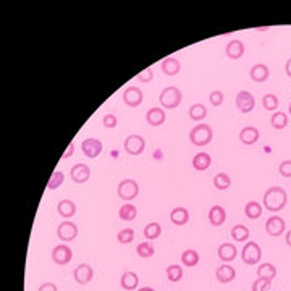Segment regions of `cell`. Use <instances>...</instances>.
<instances>
[{"mask_svg":"<svg viewBox=\"0 0 291 291\" xmlns=\"http://www.w3.org/2000/svg\"><path fill=\"white\" fill-rule=\"evenodd\" d=\"M215 277H217V280L220 281V283H230V281H233L236 278V270L232 266H227V264H225V266L217 267Z\"/></svg>","mask_w":291,"mask_h":291,"instance_id":"obj_22","label":"cell"},{"mask_svg":"<svg viewBox=\"0 0 291 291\" xmlns=\"http://www.w3.org/2000/svg\"><path fill=\"white\" fill-rule=\"evenodd\" d=\"M181 70V63L178 58L175 57H167L162 61V73L167 76H176Z\"/></svg>","mask_w":291,"mask_h":291,"instance_id":"obj_21","label":"cell"},{"mask_svg":"<svg viewBox=\"0 0 291 291\" xmlns=\"http://www.w3.org/2000/svg\"><path fill=\"white\" fill-rule=\"evenodd\" d=\"M117 240L121 244H130L131 241L135 240V230H133V228H123V230L118 232Z\"/></svg>","mask_w":291,"mask_h":291,"instance_id":"obj_40","label":"cell"},{"mask_svg":"<svg viewBox=\"0 0 291 291\" xmlns=\"http://www.w3.org/2000/svg\"><path fill=\"white\" fill-rule=\"evenodd\" d=\"M278 172L285 178H291V160H283L278 165Z\"/></svg>","mask_w":291,"mask_h":291,"instance_id":"obj_44","label":"cell"},{"mask_svg":"<svg viewBox=\"0 0 291 291\" xmlns=\"http://www.w3.org/2000/svg\"><path fill=\"white\" fill-rule=\"evenodd\" d=\"M170 220L173 225H178V227L186 225L189 222V210L184 207H175L170 212Z\"/></svg>","mask_w":291,"mask_h":291,"instance_id":"obj_24","label":"cell"},{"mask_svg":"<svg viewBox=\"0 0 291 291\" xmlns=\"http://www.w3.org/2000/svg\"><path fill=\"white\" fill-rule=\"evenodd\" d=\"M285 72L288 75V78H291V58L286 60V65H285Z\"/></svg>","mask_w":291,"mask_h":291,"instance_id":"obj_48","label":"cell"},{"mask_svg":"<svg viewBox=\"0 0 291 291\" xmlns=\"http://www.w3.org/2000/svg\"><path fill=\"white\" fill-rule=\"evenodd\" d=\"M270 123H272V128L273 130H285L286 125H288V115L285 112H273V115L270 118Z\"/></svg>","mask_w":291,"mask_h":291,"instance_id":"obj_30","label":"cell"},{"mask_svg":"<svg viewBox=\"0 0 291 291\" xmlns=\"http://www.w3.org/2000/svg\"><path fill=\"white\" fill-rule=\"evenodd\" d=\"M218 259L220 261H223L225 264L228 262H232L236 259V255H238V249H236V246L233 243H223V244H220L218 246Z\"/></svg>","mask_w":291,"mask_h":291,"instance_id":"obj_16","label":"cell"},{"mask_svg":"<svg viewBox=\"0 0 291 291\" xmlns=\"http://www.w3.org/2000/svg\"><path fill=\"white\" fill-rule=\"evenodd\" d=\"M57 235H58V240H61L63 243H70L78 236V227L76 223L70 222V220H65V222H61L58 225Z\"/></svg>","mask_w":291,"mask_h":291,"instance_id":"obj_11","label":"cell"},{"mask_svg":"<svg viewBox=\"0 0 291 291\" xmlns=\"http://www.w3.org/2000/svg\"><path fill=\"white\" fill-rule=\"evenodd\" d=\"M181 101H183V94L176 86L165 87L160 92V95H158V102L162 104V109H169V110L180 107Z\"/></svg>","mask_w":291,"mask_h":291,"instance_id":"obj_3","label":"cell"},{"mask_svg":"<svg viewBox=\"0 0 291 291\" xmlns=\"http://www.w3.org/2000/svg\"><path fill=\"white\" fill-rule=\"evenodd\" d=\"M288 202V194L283 188L280 186H272L264 194V207H266L269 212H280L281 209L286 206Z\"/></svg>","mask_w":291,"mask_h":291,"instance_id":"obj_1","label":"cell"},{"mask_svg":"<svg viewBox=\"0 0 291 291\" xmlns=\"http://www.w3.org/2000/svg\"><path fill=\"white\" fill-rule=\"evenodd\" d=\"M214 138V131L206 123H201V125H196L191 131H189V141L191 144L198 146V147H204L207 146Z\"/></svg>","mask_w":291,"mask_h":291,"instance_id":"obj_2","label":"cell"},{"mask_svg":"<svg viewBox=\"0 0 291 291\" xmlns=\"http://www.w3.org/2000/svg\"><path fill=\"white\" fill-rule=\"evenodd\" d=\"M102 123H104L105 128H115L118 125V120H117L115 115H113V113H107V115H104Z\"/></svg>","mask_w":291,"mask_h":291,"instance_id":"obj_45","label":"cell"},{"mask_svg":"<svg viewBox=\"0 0 291 291\" xmlns=\"http://www.w3.org/2000/svg\"><path fill=\"white\" fill-rule=\"evenodd\" d=\"M102 149H104L102 141H99L97 138H87L83 141V144H81V151L87 158L99 157L102 154Z\"/></svg>","mask_w":291,"mask_h":291,"instance_id":"obj_9","label":"cell"},{"mask_svg":"<svg viewBox=\"0 0 291 291\" xmlns=\"http://www.w3.org/2000/svg\"><path fill=\"white\" fill-rule=\"evenodd\" d=\"M262 257V249L255 241H248L241 251V259L246 266H255Z\"/></svg>","mask_w":291,"mask_h":291,"instance_id":"obj_5","label":"cell"},{"mask_svg":"<svg viewBox=\"0 0 291 291\" xmlns=\"http://www.w3.org/2000/svg\"><path fill=\"white\" fill-rule=\"evenodd\" d=\"M120 285L123 289H126V291H133L138 288L139 285V277H138V273L135 272H125L121 275V280H120Z\"/></svg>","mask_w":291,"mask_h":291,"instance_id":"obj_25","label":"cell"},{"mask_svg":"<svg viewBox=\"0 0 291 291\" xmlns=\"http://www.w3.org/2000/svg\"><path fill=\"white\" fill-rule=\"evenodd\" d=\"M223 99H225V95L222 91H212L209 95V101L210 104L214 105V107H218V105H222L223 104Z\"/></svg>","mask_w":291,"mask_h":291,"instance_id":"obj_42","label":"cell"},{"mask_svg":"<svg viewBox=\"0 0 291 291\" xmlns=\"http://www.w3.org/2000/svg\"><path fill=\"white\" fill-rule=\"evenodd\" d=\"M73 152H75V144L70 143V146L67 147V152L63 154V158H70V157L73 155Z\"/></svg>","mask_w":291,"mask_h":291,"instance_id":"obj_47","label":"cell"},{"mask_svg":"<svg viewBox=\"0 0 291 291\" xmlns=\"http://www.w3.org/2000/svg\"><path fill=\"white\" fill-rule=\"evenodd\" d=\"M165 120H167V113L160 107H152V109H149L146 113V121L151 126H160L165 123Z\"/></svg>","mask_w":291,"mask_h":291,"instance_id":"obj_15","label":"cell"},{"mask_svg":"<svg viewBox=\"0 0 291 291\" xmlns=\"http://www.w3.org/2000/svg\"><path fill=\"white\" fill-rule=\"evenodd\" d=\"M225 54L228 58H232V60H238V58H241L244 55V44L240 41V39H233L227 44V47H225Z\"/></svg>","mask_w":291,"mask_h":291,"instance_id":"obj_18","label":"cell"},{"mask_svg":"<svg viewBox=\"0 0 291 291\" xmlns=\"http://www.w3.org/2000/svg\"><path fill=\"white\" fill-rule=\"evenodd\" d=\"M63 181H65V175L61 173L60 170H55L54 173H52L50 180H49V183H47V188H49L50 191H54V189L60 188L61 184H63Z\"/></svg>","mask_w":291,"mask_h":291,"instance_id":"obj_39","label":"cell"},{"mask_svg":"<svg viewBox=\"0 0 291 291\" xmlns=\"http://www.w3.org/2000/svg\"><path fill=\"white\" fill-rule=\"evenodd\" d=\"M278 105H280V101L275 94H266L262 97V107L269 110V112H277L278 110Z\"/></svg>","mask_w":291,"mask_h":291,"instance_id":"obj_34","label":"cell"},{"mask_svg":"<svg viewBox=\"0 0 291 291\" xmlns=\"http://www.w3.org/2000/svg\"><path fill=\"white\" fill-rule=\"evenodd\" d=\"M160 235H162V227L158 225L157 222L147 223L144 227V238H146V240H157Z\"/></svg>","mask_w":291,"mask_h":291,"instance_id":"obj_35","label":"cell"},{"mask_svg":"<svg viewBox=\"0 0 291 291\" xmlns=\"http://www.w3.org/2000/svg\"><path fill=\"white\" fill-rule=\"evenodd\" d=\"M214 186L220 191H223V189H228L232 186V178H230V175H227V173H217L214 176Z\"/></svg>","mask_w":291,"mask_h":291,"instance_id":"obj_36","label":"cell"},{"mask_svg":"<svg viewBox=\"0 0 291 291\" xmlns=\"http://www.w3.org/2000/svg\"><path fill=\"white\" fill-rule=\"evenodd\" d=\"M152 78H154V70L152 68H146L144 72H141L136 79L139 83H149V81H152Z\"/></svg>","mask_w":291,"mask_h":291,"instance_id":"obj_43","label":"cell"},{"mask_svg":"<svg viewBox=\"0 0 291 291\" xmlns=\"http://www.w3.org/2000/svg\"><path fill=\"white\" fill-rule=\"evenodd\" d=\"M236 107L241 113H249L255 107V99L249 91H240L236 94Z\"/></svg>","mask_w":291,"mask_h":291,"instance_id":"obj_10","label":"cell"},{"mask_svg":"<svg viewBox=\"0 0 291 291\" xmlns=\"http://www.w3.org/2000/svg\"><path fill=\"white\" fill-rule=\"evenodd\" d=\"M73 259V251L68 244H57L54 249H52V261H54L57 266H67Z\"/></svg>","mask_w":291,"mask_h":291,"instance_id":"obj_7","label":"cell"},{"mask_svg":"<svg viewBox=\"0 0 291 291\" xmlns=\"http://www.w3.org/2000/svg\"><path fill=\"white\" fill-rule=\"evenodd\" d=\"M285 241H286V244H288L289 248H291V230L286 233V236H285Z\"/></svg>","mask_w":291,"mask_h":291,"instance_id":"obj_49","label":"cell"},{"mask_svg":"<svg viewBox=\"0 0 291 291\" xmlns=\"http://www.w3.org/2000/svg\"><path fill=\"white\" fill-rule=\"evenodd\" d=\"M125 151L130 154V155H141L144 152L146 149V139L139 135H130L126 139H125Z\"/></svg>","mask_w":291,"mask_h":291,"instance_id":"obj_6","label":"cell"},{"mask_svg":"<svg viewBox=\"0 0 291 291\" xmlns=\"http://www.w3.org/2000/svg\"><path fill=\"white\" fill-rule=\"evenodd\" d=\"M199 261H201V255L198 251H194V249H186L181 254V262H183V266H186V267L198 266Z\"/></svg>","mask_w":291,"mask_h":291,"instance_id":"obj_31","label":"cell"},{"mask_svg":"<svg viewBox=\"0 0 291 291\" xmlns=\"http://www.w3.org/2000/svg\"><path fill=\"white\" fill-rule=\"evenodd\" d=\"M188 113H189V118L192 121H201L207 117V109H206L204 104H192L188 110Z\"/></svg>","mask_w":291,"mask_h":291,"instance_id":"obj_29","label":"cell"},{"mask_svg":"<svg viewBox=\"0 0 291 291\" xmlns=\"http://www.w3.org/2000/svg\"><path fill=\"white\" fill-rule=\"evenodd\" d=\"M257 277L259 278H266V280H273L277 277V269H275V266L273 264H262V266H259V269H257Z\"/></svg>","mask_w":291,"mask_h":291,"instance_id":"obj_32","label":"cell"},{"mask_svg":"<svg viewBox=\"0 0 291 291\" xmlns=\"http://www.w3.org/2000/svg\"><path fill=\"white\" fill-rule=\"evenodd\" d=\"M138 291H155V289L151 288V286H143V288H139Z\"/></svg>","mask_w":291,"mask_h":291,"instance_id":"obj_50","label":"cell"},{"mask_svg":"<svg viewBox=\"0 0 291 291\" xmlns=\"http://www.w3.org/2000/svg\"><path fill=\"white\" fill-rule=\"evenodd\" d=\"M117 194H118V198L121 201H133V199H136L138 194H139V184H138V181H135L133 178L121 180L118 183Z\"/></svg>","mask_w":291,"mask_h":291,"instance_id":"obj_4","label":"cell"},{"mask_svg":"<svg viewBox=\"0 0 291 291\" xmlns=\"http://www.w3.org/2000/svg\"><path fill=\"white\" fill-rule=\"evenodd\" d=\"M38 291H58V288H57L55 283H52V281H46V283H42L39 286Z\"/></svg>","mask_w":291,"mask_h":291,"instance_id":"obj_46","label":"cell"},{"mask_svg":"<svg viewBox=\"0 0 291 291\" xmlns=\"http://www.w3.org/2000/svg\"><path fill=\"white\" fill-rule=\"evenodd\" d=\"M249 76L252 81L255 83H266L269 76H270V70L267 65H264V63H257V65H254L251 68V72H249Z\"/></svg>","mask_w":291,"mask_h":291,"instance_id":"obj_20","label":"cell"},{"mask_svg":"<svg viewBox=\"0 0 291 291\" xmlns=\"http://www.w3.org/2000/svg\"><path fill=\"white\" fill-rule=\"evenodd\" d=\"M70 176H72V180L75 183H86L87 180L91 178V169L89 165L86 164H76L72 167V170H70Z\"/></svg>","mask_w":291,"mask_h":291,"instance_id":"obj_14","label":"cell"},{"mask_svg":"<svg viewBox=\"0 0 291 291\" xmlns=\"http://www.w3.org/2000/svg\"><path fill=\"white\" fill-rule=\"evenodd\" d=\"M288 110H289V117H291V102H289V107H288Z\"/></svg>","mask_w":291,"mask_h":291,"instance_id":"obj_51","label":"cell"},{"mask_svg":"<svg viewBox=\"0 0 291 291\" xmlns=\"http://www.w3.org/2000/svg\"><path fill=\"white\" fill-rule=\"evenodd\" d=\"M118 217L123 220V222H133L138 217V209L131 204V202H126L118 209Z\"/></svg>","mask_w":291,"mask_h":291,"instance_id":"obj_27","label":"cell"},{"mask_svg":"<svg viewBox=\"0 0 291 291\" xmlns=\"http://www.w3.org/2000/svg\"><path fill=\"white\" fill-rule=\"evenodd\" d=\"M143 101H144V94L136 86H128L126 89L123 91V102L131 109L139 107V105L143 104Z\"/></svg>","mask_w":291,"mask_h":291,"instance_id":"obj_8","label":"cell"},{"mask_svg":"<svg viewBox=\"0 0 291 291\" xmlns=\"http://www.w3.org/2000/svg\"><path fill=\"white\" fill-rule=\"evenodd\" d=\"M261 135H259V130L255 126H244L241 131H240V141L246 146H251V144H255L259 141Z\"/></svg>","mask_w":291,"mask_h":291,"instance_id":"obj_19","label":"cell"},{"mask_svg":"<svg viewBox=\"0 0 291 291\" xmlns=\"http://www.w3.org/2000/svg\"><path fill=\"white\" fill-rule=\"evenodd\" d=\"M285 230H286V223H285V220L281 218L280 215L269 217V220L266 222V232H267L269 236L277 238L280 235H283Z\"/></svg>","mask_w":291,"mask_h":291,"instance_id":"obj_12","label":"cell"},{"mask_svg":"<svg viewBox=\"0 0 291 291\" xmlns=\"http://www.w3.org/2000/svg\"><path fill=\"white\" fill-rule=\"evenodd\" d=\"M232 238L235 241H248L249 240V228L244 225H235L232 228Z\"/></svg>","mask_w":291,"mask_h":291,"instance_id":"obj_33","label":"cell"},{"mask_svg":"<svg viewBox=\"0 0 291 291\" xmlns=\"http://www.w3.org/2000/svg\"><path fill=\"white\" fill-rule=\"evenodd\" d=\"M270 283H272L270 280H266V278H257V280H255L254 283H252L251 291H269Z\"/></svg>","mask_w":291,"mask_h":291,"instance_id":"obj_41","label":"cell"},{"mask_svg":"<svg viewBox=\"0 0 291 291\" xmlns=\"http://www.w3.org/2000/svg\"><path fill=\"white\" fill-rule=\"evenodd\" d=\"M209 222L212 227H222L227 222V210L222 206H212L209 210Z\"/></svg>","mask_w":291,"mask_h":291,"instance_id":"obj_17","label":"cell"},{"mask_svg":"<svg viewBox=\"0 0 291 291\" xmlns=\"http://www.w3.org/2000/svg\"><path fill=\"white\" fill-rule=\"evenodd\" d=\"M155 252L154 249V246L149 243V241H143V243H139L138 244V248H136V254L139 255V257H143V259H149V257H152Z\"/></svg>","mask_w":291,"mask_h":291,"instance_id":"obj_37","label":"cell"},{"mask_svg":"<svg viewBox=\"0 0 291 291\" xmlns=\"http://www.w3.org/2000/svg\"><path fill=\"white\" fill-rule=\"evenodd\" d=\"M165 273H167V278H169L170 281H173V283H176V281H180L183 278V267L173 264V266L167 267Z\"/></svg>","mask_w":291,"mask_h":291,"instance_id":"obj_38","label":"cell"},{"mask_svg":"<svg viewBox=\"0 0 291 291\" xmlns=\"http://www.w3.org/2000/svg\"><path fill=\"white\" fill-rule=\"evenodd\" d=\"M57 212L63 218H72L76 214V204L70 199H61L57 206Z\"/></svg>","mask_w":291,"mask_h":291,"instance_id":"obj_26","label":"cell"},{"mask_svg":"<svg viewBox=\"0 0 291 291\" xmlns=\"http://www.w3.org/2000/svg\"><path fill=\"white\" fill-rule=\"evenodd\" d=\"M73 277L76 280V283L87 285V283H91V280L94 278V269L89 266V264H79L73 272Z\"/></svg>","mask_w":291,"mask_h":291,"instance_id":"obj_13","label":"cell"},{"mask_svg":"<svg viewBox=\"0 0 291 291\" xmlns=\"http://www.w3.org/2000/svg\"><path fill=\"white\" fill-rule=\"evenodd\" d=\"M244 215L249 220H257L262 215V204H259L257 201H249L244 206Z\"/></svg>","mask_w":291,"mask_h":291,"instance_id":"obj_28","label":"cell"},{"mask_svg":"<svg viewBox=\"0 0 291 291\" xmlns=\"http://www.w3.org/2000/svg\"><path fill=\"white\" fill-rule=\"evenodd\" d=\"M210 165H212V157H210V154H207V152H198L196 155L192 157V167H194V170L204 172V170L209 169Z\"/></svg>","mask_w":291,"mask_h":291,"instance_id":"obj_23","label":"cell"}]
</instances>
